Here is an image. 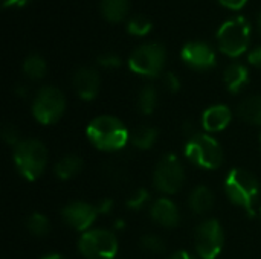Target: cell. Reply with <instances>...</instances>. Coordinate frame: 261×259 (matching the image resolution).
I'll list each match as a JSON object with an SVG mask.
<instances>
[{
	"label": "cell",
	"mask_w": 261,
	"mask_h": 259,
	"mask_svg": "<svg viewBox=\"0 0 261 259\" xmlns=\"http://www.w3.org/2000/svg\"><path fill=\"white\" fill-rule=\"evenodd\" d=\"M87 137L101 151H118L127 145L130 133L118 118L99 116L89 124Z\"/></svg>",
	"instance_id": "1"
},
{
	"label": "cell",
	"mask_w": 261,
	"mask_h": 259,
	"mask_svg": "<svg viewBox=\"0 0 261 259\" xmlns=\"http://www.w3.org/2000/svg\"><path fill=\"white\" fill-rule=\"evenodd\" d=\"M14 163L26 180H37L47 165V148L37 139H24L14 147Z\"/></svg>",
	"instance_id": "2"
},
{
	"label": "cell",
	"mask_w": 261,
	"mask_h": 259,
	"mask_svg": "<svg viewBox=\"0 0 261 259\" xmlns=\"http://www.w3.org/2000/svg\"><path fill=\"white\" fill-rule=\"evenodd\" d=\"M251 23L243 15L226 20L217 31V43L220 50L232 58L240 56L251 43Z\"/></svg>",
	"instance_id": "3"
},
{
	"label": "cell",
	"mask_w": 261,
	"mask_h": 259,
	"mask_svg": "<svg viewBox=\"0 0 261 259\" xmlns=\"http://www.w3.org/2000/svg\"><path fill=\"white\" fill-rule=\"evenodd\" d=\"M225 192L232 203L243 208L251 217L255 214L254 205L258 197V182L251 172L245 169L229 171L225 179Z\"/></svg>",
	"instance_id": "4"
},
{
	"label": "cell",
	"mask_w": 261,
	"mask_h": 259,
	"mask_svg": "<svg viewBox=\"0 0 261 259\" xmlns=\"http://www.w3.org/2000/svg\"><path fill=\"white\" fill-rule=\"evenodd\" d=\"M187 159L205 169H217L223 162V151L219 142L208 134H194L185 145Z\"/></svg>",
	"instance_id": "5"
},
{
	"label": "cell",
	"mask_w": 261,
	"mask_h": 259,
	"mask_svg": "<svg viewBox=\"0 0 261 259\" xmlns=\"http://www.w3.org/2000/svg\"><path fill=\"white\" fill-rule=\"evenodd\" d=\"M165 63H167V50L159 43L142 44L136 47L128 58L130 70L147 78L158 76L165 67Z\"/></svg>",
	"instance_id": "6"
},
{
	"label": "cell",
	"mask_w": 261,
	"mask_h": 259,
	"mask_svg": "<svg viewBox=\"0 0 261 259\" xmlns=\"http://www.w3.org/2000/svg\"><path fill=\"white\" fill-rule=\"evenodd\" d=\"M64 110H66L64 95L60 89L52 85L41 87L32 101V114L43 125H50L60 121Z\"/></svg>",
	"instance_id": "7"
},
{
	"label": "cell",
	"mask_w": 261,
	"mask_h": 259,
	"mask_svg": "<svg viewBox=\"0 0 261 259\" xmlns=\"http://www.w3.org/2000/svg\"><path fill=\"white\" fill-rule=\"evenodd\" d=\"M78 249L86 259H113L118 253V240L110 231L93 229L81 235Z\"/></svg>",
	"instance_id": "8"
},
{
	"label": "cell",
	"mask_w": 261,
	"mask_h": 259,
	"mask_svg": "<svg viewBox=\"0 0 261 259\" xmlns=\"http://www.w3.org/2000/svg\"><path fill=\"white\" fill-rule=\"evenodd\" d=\"M185 172L180 160L174 154L164 156L159 163L156 165L154 174H153V183L154 188L162 194H176L184 186Z\"/></svg>",
	"instance_id": "9"
},
{
	"label": "cell",
	"mask_w": 261,
	"mask_h": 259,
	"mask_svg": "<svg viewBox=\"0 0 261 259\" xmlns=\"http://www.w3.org/2000/svg\"><path fill=\"white\" fill-rule=\"evenodd\" d=\"M194 243L197 255L202 259H216L223 249V229L216 220L200 223L194 232Z\"/></svg>",
	"instance_id": "10"
},
{
	"label": "cell",
	"mask_w": 261,
	"mask_h": 259,
	"mask_svg": "<svg viewBox=\"0 0 261 259\" xmlns=\"http://www.w3.org/2000/svg\"><path fill=\"white\" fill-rule=\"evenodd\" d=\"M96 215H99L96 206L86 202H72L61 209L64 223L78 232H87L96 220Z\"/></svg>",
	"instance_id": "11"
},
{
	"label": "cell",
	"mask_w": 261,
	"mask_h": 259,
	"mask_svg": "<svg viewBox=\"0 0 261 259\" xmlns=\"http://www.w3.org/2000/svg\"><path fill=\"white\" fill-rule=\"evenodd\" d=\"M182 60L185 61L187 66L197 69V70H208L216 66V52L214 49L205 43V41H188L182 52H180Z\"/></svg>",
	"instance_id": "12"
},
{
	"label": "cell",
	"mask_w": 261,
	"mask_h": 259,
	"mask_svg": "<svg viewBox=\"0 0 261 259\" xmlns=\"http://www.w3.org/2000/svg\"><path fill=\"white\" fill-rule=\"evenodd\" d=\"M73 87L83 101H92L99 92V73L92 67H80L73 75Z\"/></svg>",
	"instance_id": "13"
},
{
	"label": "cell",
	"mask_w": 261,
	"mask_h": 259,
	"mask_svg": "<svg viewBox=\"0 0 261 259\" xmlns=\"http://www.w3.org/2000/svg\"><path fill=\"white\" fill-rule=\"evenodd\" d=\"M150 215L154 223L162 227L171 229L179 226L180 223V212L174 202L170 198H159L150 208Z\"/></svg>",
	"instance_id": "14"
},
{
	"label": "cell",
	"mask_w": 261,
	"mask_h": 259,
	"mask_svg": "<svg viewBox=\"0 0 261 259\" xmlns=\"http://www.w3.org/2000/svg\"><path fill=\"white\" fill-rule=\"evenodd\" d=\"M231 119H232V113L229 107L223 104H217L205 110L202 116V125L206 131L217 133V131L225 130L229 125Z\"/></svg>",
	"instance_id": "15"
},
{
	"label": "cell",
	"mask_w": 261,
	"mask_h": 259,
	"mask_svg": "<svg viewBox=\"0 0 261 259\" xmlns=\"http://www.w3.org/2000/svg\"><path fill=\"white\" fill-rule=\"evenodd\" d=\"M223 79H225V84H226L228 90L236 95V93H240L243 90V87L248 84L249 72H248V69L243 64L232 63V64H229L225 69Z\"/></svg>",
	"instance_id": "16"
},
{
	"label": "cell",
	"mask_w": 261,
	"mask_h": 259,
	"mask_svg": "<svg viewBox=\"0 0 261 259\" xmlns=\"http://www.w3.org/2000/svg\"><path fill=\"white\" fill-rule=\"evenodd\" d=\"M190 208L194 214L203 215L206 212H210L214 206V195L211 192V189H208L206 186H197L193 189V192L190 194Z\"/></svg>",
	"instance_id": "17"
},
{
	"label": "cell",
	"mask_w": 261,
	"mask_h": 259,
	"mask_svg": "<svg viewBox=\"0 0 261 259\" xmlns=\"http://www.w3.org/2000/svg\"><path fill=\"white\" fill-rule=\"evenodd\" d=\"M130 0H101V14L110 23H119L125 18Z\"/></svg>",
	"instance_id": "18"
},
{
	"label": "cell",
	"mask_w": 261,
	"mask_h": 259,
	"mask_svg": "<svg viewBox=\"0 0 261 259\" xmlns=\"http://www.w3.org/2000/svg\"><path fill=\"white\" fill-rule=\"evenodd\" d=\"M239 116L252 125H261V95L249 96L239 105Z\"/></svg>",
	"instance_id": "19"
},
{
	"label": "cell",
	"mask_w": 261,
	"mask_h": 259,
	"mask_svg": "<svg viewBox=\"0 0 261 259\" xmlns=\"http://www.w3.org/2000/svg\"><path fill=\"white\" fill-rule=\"evenodd\" d=\"M81 169H83V159L75 154H69L57 162L54 172L60 180H69L75 177Z\"/></svg>",
	"instance_id": "20"
},
{
	"label": "cell",
	"mask_w": 261,
	"mask_h": 259,
	"mask_svg": "<svg viewBox=\"0 0 261 259\" xmlns=\"http://www.w3.org/2000/svg\"><path fill=\"white\" fill-rule=\"evenodd\" d=\"M158 136H159V133L154 127L144 125V127H139L135 130V133L130 136V140L138 150L144 151V150H150L156 143Z\"/></svg>",
	"instance_id": "21"
},
{
	"label": "cell",
	"mask_w": 261,
	"mask_h": 259,
	"mask_svg": "<svg viewBox=\"0 0 261 259\" xmlns=\"http://www.w3.org/2000/svg\"><path fill=\"white\" fill-rule=\"evenodd\" d=\"M23 72L29 79L38 81V79L44 78V75L47 72V64L43 56H40L37 53H31L23 61Z\"/></svg>",
	"instance_id": "22"
},
{
	"label": "cell",
	"mask_w": 261,
	"mask_h": 259,
	"mask_svg": "<svg viewBox=\"0 0 261 259\" xmlns=\"http://www.w3.org/2000/svg\"><path fill=\"white\" fill-rule=\"evenodd\" d=\"M158 107V90L154 85H144L138 95V108L142 114H151Z\"/></svg>",
	"instance_id": "23"
},
{
	"label": "cell",
	"mask_w": 261,
	"mask_h": 259,
	"mask_svg": "<svg viewBox=\"0 0 261 259\" xmlns=\"http://www.w3.org/2000/svg\"><path fill=\"white\" fill-rule=\"evenodd\" d=\"M26 229L34 237H44L50 231V223L43 214H32L26 220Z\"/></svg>",
	"instance_id": "24"
},
{
	"label": "cell",
	"mask_w": 261,
	"mask_h": 259,
	"mask_svg": "<svg viewBox=\"0 0 261 259\" xmlns=\"http://www.w3.org/2000/svg\"><path fill=\"white\" fill-rule=\"evenodd\" d=\"M151 27H153L151 21L144 15H135L127 21V31L130 35H135V37L147 35L151 31Z\"/></svg>",
	"instance_id": "25"
},
{
	"label": "cell",
	"mask_w": 261,
	"mask_h": 259,
	"mask_svg": "<svg viewBox=\"0 0 261 259\" xmlns=\"http://www.w3.org/2000/svg\"><path fill=\"white\" fill-rule=\"evenodd\" d=\"M141 247H142V250L153 253V255L165 252V243L158 235H144L141 238Z\"/></svg>",
	"instance_id": "26"
},
{
	"label": "cell",
	"mask_w": 261,
	"mask_h": 259,
	"mask_svg": "<svg viewBox=\"0 0 261 259\" xmlns=\"http://www.w3.org/2000/svg\"><path fill=\"white\" fill-rule=\"evenodd\" d=\"M150 202V192L144 188L136 189L127 200V206L132 211H141L147 206V203Z\"/></svg>",
	"instance_id": "27"
},
{
	"label": "cell",
	"mask_w": 261,
	"mask_h": 259,
	"mask_svg": "<svg viewBox=\"0 0 261 259\" xmlns=\"http://www.w3.org/2000/svg\"><path fill=\"white\" fill-rule=\"evenodd\" d=\"M2 139L8 143V145H14L17 147L21 140H20V133L17 130V127L14 124H6L2 128Z\"/></svg>",
	"instance_id": "28"
},
{
	"label": "cell",
	"mask_w": 261,
	"mask_h": 259,
	"mask_svg": "<svg viewBox=\"0 0 261 259\" xmlns=\"http://www.w3.org/2000/svg\"><path fill=\"white\" fill-rule=\"evenodd\" d=\"M98 64L102 66L104 69H118L122 64V60L118 53L113 52H107L98 56Z\"/></svg>",
	"instance_id": "29"
},
{
	"label": "cell",
	"mask_w": 261,
	"mask_h": 259,
	"mask_svg": "<svg viewBox=\"0 0 261 259\" xmlns=\"http://www.w3.org/2000/svg\"><path fill=\"white\" fill-rule=\"evenodd\" d=\"M164 84H165L167 90H168V92H171V93H176V92H179V90H180V79H179V78H177V75H176V73H173V72H168V73L165 75V78H164Z\"/></svg>",
	"instance_id": "30"
},
{
	"label": "cell",
	"mask_w": 261,
	"mask_h": 259,
	"mask_svg": "<svg viewBox=\"0 0 261 259\" xmlns=\"http://www.w3.org/2000/svg\"><path fill=\"white\" fill-rule=\"evenodd\" d=\"M219 3H220L222 6L228 8V9L237 11V9H242V8L248 3V0H219Z\"/></svg>",
	"instance_id": "31"
},
{
	"label": "cell",
	"mask_w": 261,
	"mask_h": 259,
	"mask_svg": "<svg viewBox=\"0 0 261 259\" xmlns=\"http://www.w3.org/2000/svg\"><path fill=\"white\" fill-rule=\"evenodd\" d=\"M96 209H98V214L107 215V214H110L112 209H113V202H112L110 198H104V200H101V202L98 203Z\"/></svg>",
	"instance_id": "32"
},
{
	"label": "cell",
	"mask_w": 261,
	"mask_h": 259,
	"mask_svg": "<svg viewBox=\"0 0 261 259\" xmlns=\"http://www.w3.org/2000/svg\"><path fill=\"white\" fill-rule=\"evenodd\" d=\"M248 61H249L252 66L260 67L261 69V46L260 47H255L254 50H251V52H249V55H248Z\"/></svg>",
	"instance_id": "33"
},
{
	"label": "cell",
	"mask_w": 261,
	"mask_h": 259,
	"mask_svg": "<svg viewBox=\"0 0 261 259\" xmlns=\"http://www.w3.org/2000/svg\"><path fill=\"white\" fill-rule=\"evenodd\" d=\"M31 0H2L3 8H23L29 3Z\"/></svg>",
	"instance_id": "34"
},
{
	"label": "cell",
	"mask_w": 261,
	"mask_h": 259,
	"mask_svg": "<svg viewBox=\"0 0 261 259\" xmlns=\"http://www.w3.org/2000/svg\"><path fill=\"white\" fill-rule=\"evenodd\" d=\"M171 259H194L193 258V255H190L188 252H185V250H180V252H176Z\"/></svg>",
	"instance_id": "35"
},
{
	"label": "cell",
	"mask_w": 261,
	"mask_h": 259,
	"mask_svg": "<svg viewBox=\"0 0 261 259\" xmlns=\"http://www.w3.org/2000/svg\"><path fill=\"white\" fill-rule=\"evenodd\" d=\"M15 95L20 96V98H24V96L28 95V89H26L24 85H17V87H15Z\"/></svg>",
	"instance_id": "36"
},
{
	"label": "cell",
	"mask_w": 261,
	"mask_h": 259,
	"mask_svg": "<svg viewBox=\"0 0 261 259\" xmlns=\"http://www.w3.org/2000/svg\"><path fill=\"white\" fill-rule=\"evenodd\" d=\"M41 259H66L63 255H58V253H50V255H46Z\"/></svg>",
	"instance_id": "37"
},
{
	"label": "cell",
	"mask_w": 261,
	"mask_h": 259,
	"mask_svg": "<svg viewBox=\"0 0 261 259\" xmlns=\"http://www.w3.org/2000/svg\"><path fill=\"white\" fill-rule=\"evenodd\" d=\"M115 227H116V229H124V221L118 220V223L115 224Z\"/></svg>",
	"instance_id": "38"
},
{
	"label": "cell",
	"mask_w": 261,
	"mask_h": 259,
	"mask_svg": "<svg viewBox=\"0 0 261 259\" xmlns=\"http://www.w3.org/2000/svg\"><path fill=\"white\" fill-rule=\"evenodd\" d=\"M258 29H260V32H261V12H260V15H258Z\"/></svg>",
	"instance_id": "39"
},
{
	"label": "cell",
	"mask_w": 261,
	"mask_h": 259,
	"mask_svg": "<svg viewBox=\"0 0 261 259\" xmlns=\"http://www.w3.org/2000/svg\"><path fill=\"white\" fill-rule=\"evenodd\" d=\"M260 217H261V209H260Z\"/></svg>",
	"instance_id": "40"
}]
</instances>
